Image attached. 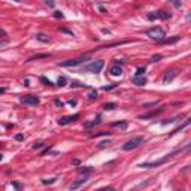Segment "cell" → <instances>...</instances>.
<instances>
[{"mask_svg": "<svg viewBox=\"0 0 191 191\" xmlns=\"http://www.w3.org/2000/svg\"><path fill=\"white\" fill-rule=\"evenodd\" d=\"M105 111H112V109H115V103H106L105 106H103Z\"/></svg>", "mask_w": 191, "mask_h": 191, "instance_id": "21", "label": "cell"}, {"mask_svg": "<svg viewBox=\"0 0 191 191\" xmlns=\"http://www.w3.org/2000/svg\"><path fill=\"white\" fill-rule=\"evenodd\" d=\"M76 119H79V115L75 114V115H70V116H63L58 119V124L60 125H66V124H70V123H75Z\"/></svg>", "mask_w": 191, "mask_h": 191, "instance_id": "8", "label": "cell"}, {"mask_svg": "<svg viewBox=\"0 0 191 191\" xmlns=\"http://www.w3.org/2000/svg\"><path fill=\"white\" fill-rule=\"evenodd\" d=\"M54 17H55V18H60V20H63V18H64V15H63V12L55 11V12H54Z\"/></svg>", "mask_w": 191, "mask_h": 191, "instance_id": "25", "label": "cell"}, {"mask_svg": "<svg viewBox=\"0 0 191 191\" xmlns=\"http://www.w3.org/2000/svg\"><path fill=\"white\" fill-rule=\"evenodd\" d=\"M178 75V70H167L166 73H164V82H170V81H173V78Z\"/></svg>", "mask_w": 191, "mask_h": 191, "instance_id": "12", "label": "cell"}, {"mask_svg": "<svg viewBox=\"0 0 191 191\" xmlns=\"http://www.w3.org/2000/svg\"><path fill=\"white\" fill-rule=\"evenodd\" d=\"M190 124H191V116H188V118H187V119L184 121L182 124H181V125H178V127L175 128L173 132H172V134H173V133H178V132H181V130H184L185 127H188V125H190Z\"/></svg>", "mask_w": 191, "mask_h": 191, "instance_id": "11", "label": "cell"}, {"mask_svg": "<svg viewBox=\"0 0 191 191\" xmlns=\"http://www.w3.org/2000/svg\"><path fill=\"white\" fill-rule=\"evenodd\" d=\"M178 152L179 154H187V152H191V141L188 143H185L182 148H178Z\"/></svg>", "mask_w": 191, "mask_h": 191, "instance_id": "16", "label": "cell"}, {"mask_svg": "<svg viewBox=\"0 0 191 191\" xmlns=\"http://www.w3.org/2000/svg\"><path fill=\"white\" fill-rule=\"evenodd\" d=\"M116 85H118V84H112V85H109V87H103V90H105V91H109V90H112V88H115Z\"/></svg>", "mask_w": 191, "mask_h": 191, "instance_id": "31", "label": "cell"}, {"mask_svg": "<svg viewBox=\"0 0 191 191\" xmlns=\"http://www.w3.org/2000/svg\"><path fill=\"white\" fill-rule=\"evenodd\" d=\"M155 105H157V102H151V103H145L143 108H150V106H155Z\"/></svg>", "mask_w": 191, "mask_h": 191, "instance_id": "33", "label": "cell"}, {"mask_svg": "<svg viewBox=\"0 0 191 191\" xmlns=\"http://www.w3.org/2000/svg\"><path fill=\"white\" fill-rule=\"evenodd\" d=\"M187 20H191V14H188V15H187Z\"/></svg>", "mask_w": 191, "mask_h": 191, "instance_id": "39", "label": "cell"}, {"mask_svg": "<svg viewBox=\"0 0 191 191\" xmlns=\"http://www.w3.org/2000/svg\"><path fill=\"white\" fill-rule=\"evenodd\" d=\"M111 132H100V133H94V134H91L90 137H99V136H105V134H109Z\"/></svg>", "mask_w": 191, "mask_h": 191, "instance_id": "23", "label": "cell"}, {"mask_svg": "<svg viewBox=\"0 0 191 191\" xmlns=\"http://www.w3.org/2000/svg\"><path fill=\"white\" fill-rule=\"evenodd\" d=\"M133 84H136V85L142 87V85H145V84H146V78H145L143 75H136L133 78Z\"/></svg>", "mask_w": 191, "mask_h": 191, "instance_id": "13", "label": "cell"}, {"mask_svg": "<svg viewBox=\"0 0 191 191\" xmlns=\"http://www.w3.org/2000/svg\"><path fill=\"white\" fill-rule=\"evenodd\" d=\"M41 81H42V82H43V84H45V85H50V87H51V85H54V84L51 82L50 79H46L45 76H42V78H41Z\"/></svg>", "mask_w": 191, "mask_h": 191, "instance_id": "24", "label": "cell"}, {"mask_svg": "<svg viewBox=\"0 0 191 191\" xmlns=\"http://www.w3.org/2000/svg\"><path fill=\"white\" fill-rule=\"evenodd\" d=\"M67 103H69V105H70V106H75V105H76V100H69V102H67Z\"/></svg>", "mask_w": 191, "mask_h": 191, "instance_id": "37", "label": "cell"}, {"mask_svg": "<svg viewBox=\"0 0 191 191\" xmlns=\"http://www.w3.org/2000/svg\"><path fill=\"white\" fill-rule=\"evenodd\" d=\"M179 37H181V36H173V37H164V39H161V41L158 42V43H175V42L179 41Z\"/></svg>", "mask_w": 191, "mask_h": 191, "instance_id": "15", "label": "cell"}, {"mask_svg": "<svg viewBox=\"0 0 191 191\" xmlns=\"http://www.w3.org/2000/svg\"><path fill=\"white\" fill-rule=\"evenodd\" d=\"M160 60H161V55H160V54L152 55V58H151V61H154V63H155V61H160Z\"/></svg>", "mask_w": 191, "mask_h": 191, "instance_id": "30", "label": "cell"}, {"mask_svg": "<svg viewBox=\"0 0 191 191\" xmlns=\"http://www.w3.org/2000/svg\"><path fill=\"white\" fill-rule=\"evenodd\" d=\"M143 142H145V139H143L142 136H136V137H132L130 141H127L124 145H123V150H124V151L136 150L137 146H141Z\"/></svg>", "mask_w": 191, "mask_h": 191, "instance_id": "2", "label": "cell"}, {"mask_svg": "<svg viewBox=\"0 0 191 191\" xmlns=\"http://www.w3.org/2000/svg\"><path fill=\"white\" fill-rule=\"evenodd\" d=\"M112 127H116V128H119V130H125L127 127H128V123L127 121H121V123H114Z\"/></svg>", "mask_w": 191, "mask_h": 191, "instance_id": "18", "label": "cell"}, {"mask_svg": "<svg viewBox=\"0 0 191 191\" xmlns=\"http://www.w3.org/2000/svg\"><path fill=\"white\" fill-rule=\"evenodd\" d=\"M97 124H100V118L94 119V121H91V123H87V124H85V127H87V128H90V127H93V125H97Z\"/></svg>", "mask_w": 191, "mask_h": 191, "instance_id": "19", "label": "cell"}, {"mask_svg": "<svg viewBox=\"0 0 191 191\" xmlns=\"http://www.w3.org/2000/svg\"><path fill=\"white\" fill-rule=\"evenodd\" d=\"M179 152H178V150H175L172 151V152H169L166 157H163V158H160V160H157V161H148V163H141L139 164V167H145V169H152V167H158V166H161V164H164L167 160H170V158H173L175 155H178Z\"/></svg>", "mask_w": 191, "mask_h": 191, "instance_id": "1", "label": "cell"}, {"mask_svg": "<svg viewBox=\"0 0 191 191\" xmlns=\"http://www.w3.org/2000/svg\"><path fill=\"white\" fill-rule=\"evenodd\" d=\"M105 66V61L103 60H96V61H93L90 64H87V66L84 67V70L85 72H90V73H99L100 70L103 69Z\"/></svg>", "mask_w": 191, "mask_h": 191, "instance_id": "4", "label": "cell"}, {"mask_svg": "<svg viewBox=\"0 0 191 191\" xmlns=\"http://www.w3.org/2000/svg\"><path fill=\"white\" fill-rule=\"evenodd\" d=\"M15 2H21V0H15Z\"/></svg>", "mask_w": 191, "mask_h": 191, "instance_id": "40", "label": "cell"}, {"mask_svg": "<svg viewBox=\"0 0 191 191\" xmlns=\"http://www.w3.org/2000/svg\"><path fill=\"white\" fill-rule=\"evenodd\" d=\"M36 39H37V41H41V42H43V43H48V42H51V37H48L46 34H43V33H37V34H36Z\"/></svg>", "mask_w": 191, "mask_h": 191, "instance_id": "17", "label": "cell"}, {"mask_svg": "<svg viewBox=\"0 0 191 191\" xmlns=\"http://www.w3.org/2000/svg\"><path fill=\"white\" fill-rule=\"evenodd\" d=\"M43 145H45L43 142H37V143H34V145H33V150H41Z\"/></svg>", "mask_w": 191, "mask_h": 191, "instance_id": "26", "label": "cell"}, {"mask_svg": "<svg viewBox=\"0 0 191 191\" xmlns=\"http://www.w3.org/2000/svg\"><path fill=\"white\" fill-rule=\"evenodd\" d=\"M85 182H87V175L81 176V178H79L78 181H75V182L72 184V185H70V190H76V188H78L79 185H82V184H85Z\"/></svg>", "mask_w": 191, "mask_h": 191, "instance_id": "10", "label": "cell"}, {"mask_svg": "<svg viewBox=\"0 0 191 191\" xmlns=\"http://www.w3.org/2000/svg\"><path fill=\"white\" fill-rule=\"evenodd\" d=\"M55 179H57V178H52V179H43L42 182H43V184H46V185H48V184H54V182H55Z\"/></svg>", "mask_w": 191, "mask_h": 191, "instance_id": "28", "label": "cell"}, {"mask_svg": "<svg viewBox=\"0 0 191 191\" xmlns=\"http://www.w3.org/2000/svg\"><path fill=\"white\" fill-rule=\"evenodd\" d=\"M146 36H150L152 41L155 42H160L161 39H164V36H166V32L161 28V27H152L150 28L148 32H146Z\"/></svg>", "mask_w": 191, "mask_h": 191, "instance_id": "3", "label": "cell"}, {"mask_svg": "<svg viewBox=\"0 0 191 191\" xmlns=\"http://www.w3.org/2000/svg\"><path fill=\"white\" fill-rule=\"evenodd\" d=\"M94 99H97V91H93L90 94V100H94Z\"/></svg>", "mask_w": 191, "mask_h": 191, "instance_id": "34", "label": "cell"}, {"mask_svg": "<svg viewBox=\"0 0 191 191\" xmlns=\"http://www.w3.org/2000/svg\"><path fill=\"white\" fill-rule=\"evenodd\" d=\"M109 73L112 76H121L123 75V67L119 66V64H114V66H111V69H109Z\"/></svg>", "mask_w": 191, "mask_h": 191, "instance_id": "9", "label": "cell"}, {"mask_svg": "<svg viewBox=\"0 0 191 191\" xmlns=\"http://www.w3.org/2000/svg\"><path fill=\"white\" fill-rule=\"evenodd\" d=\"M163 111H164V108H160V109H157V111H152V112H150L148 115H141L139 118H141V119H148V118H152V116H157L158 114H161Z\"/></svg>", "mask_w": 191, "mask_h": 191, "instance_id": "14", "label": "cell"}, {"mask_svg": "<svg viewBox=\"0 0 191 191\" xmlns=\"http://www.w3.org/2000/svg\"><path fill=\"white\" fill-rule=\"evenodd\" d=\"M143 73H145V67H137L136 75H143Z\"/></svg>", "mask_w": 191, "mask_h": 191, "instance_id": "29", "label": "cell"}, {"mask_svg": "<svg viewBox=\"0 0 191 191\" xmlns=\"http://www.w3.org/2000/svg\"><path fill=\"white\" fill-rule=\"evenodd\" d=\"M48 57V54H42V55H36V57H33V58H30V60H37V58H46ZM28 60V61H30Z\"/></svg>", "mask_w": 191, "mask_h": 191, "instance_id": "32", "label": "cell"}, {"mask_svg": "<svg viewBox=\"0 0 191 191\" xmlns=\"http://www.w3.org/2000/svg\"><path fill=\"white\" fill-rule=\"evenodd\" d=\"M21 103H24V105H28V106H37L39 103H41V100L37 96H33V94H25L21 97Z\"/></svg>", "mask_w": 191, "mask_h": 191, "instance_id": "6", "label": "cell"}, {"mask_svg": "<svg viewBox=\"0 0 191 191\" xmlns=\"http://www.w3.org/2000/svg\"><path fill=\"white\" fill-rule=\"evenodd\" d=\"M170 17H172V14L167 12V11H157L155 14H148V18L151 21H154V20H169Z\"/></svg>", "mask_w": 191, "mask_h": 191, "instance_id": "7", "label": "cell"}, {"mask_svg": "<svg viewBox=\"0 0 191 191\" xmlns=\"http://www.w3.org/2000/svg\"><path fill=\"white\" fill-rule=\"evenodd\" d=\"M109 143H111L109 141H103V142H100V143H99V148H105V146H109Z\"/></svg>", "mask_w": 191, "mask_h": 191, "instance_id": "27", "label": "cell"}, {"mask_svg": "<svg viewBox=\"0 0 191 191\" xmlns=\"http://www.w3.org/2000/svg\"><path fill=\"white\" fill-rule=\"evenodd\" d=\"M172 3H173L176 8H179V6H181V2H178V0H172Z\"/></svg>", "mask_w": 191, "mask_h": 191, "instance_id": "35", "label": "cell"}, {"mask_svg": "<svg viewBox=\"0 0 191 191\" xmlns=\"http://www.w3.org/2000/svg\"><path fill=\"white\" fill-rule=\"evenodd\" d=\"M46 5H48V6H51V8H52V6H54V2H52V0H46Z\"/></svg>", "mask_w": 191, "mask_h": 191, "instance_id": "38", "label": "cell"}, {"mask_svg": "<svg viewBox=\"0 0 191 191\" xmlns=\"http://www.w3.org/2000/svg\"><path fill=\"white\" fill-rule=\"evenodd\" d=\"M15 139H17V141H24V136H23V134H17Z\"/></svg>", "mask_w": 191, "mask_h": 191, "instance_id": "36", "label": "cell"}, {"mask_svg": "<svg viewBox=\"0 0 191 191\" xmlns=\"http://www.w3.org/2000/svg\"><path fill=\"white\" fill-rule=\"evenodd\" d=\"M87 60H88V55H82V57L73 58V60H67V61H63V63H60L58 66H61V67H73V66L81 64V63H85Z\"/></svg>", "mask_w": 191, "mask_h": 191, "instance_id": "5", "label": "cell"}, {"mask_svg": "<svg viewBox=\"0 0 191 191\" xmlns=\"http://www.w3.org/2000/svg\"><path fill=\"white\" fill-rule=\"evenodd\" d=\"M72 87H79V88H88L87 85H84V84H81V82H76V81H73V82H72Z\"/></svg>", "mask_w": 191, "mask_h": 191, "instance_id": "22", "label": "cell"}, {"mask_svg": "<svg viewBox=\"0 0 191 191\" xmlns=\"http://www.w3.org/2000/svg\"><path fill=\"white\" fill-rule=\"evenodd\" d=\"M57 85H58V87H64V85H66V78H64V76H61V78H58Z\"/></svg>", "mask_w": 191, "mask_h": 191, "instance_id": "20", "label": "cell"}]
</instances>
